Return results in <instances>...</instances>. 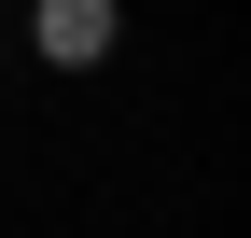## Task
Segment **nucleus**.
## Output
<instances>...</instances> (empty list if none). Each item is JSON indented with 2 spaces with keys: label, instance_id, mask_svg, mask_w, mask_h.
<instances>
[{
  "label": "nucleus",
  "instance_id": "nucleus-1",
  "mask_svg": "<svg viewBox=\"0 0 251 238\" xmlns=\"http://www.w3.org/2000/svg\"><path fill=\"white\" fill-rule=\"evenodd\" d=\"M28 28H42V56H56V70H98V56H112V0H42Z\"/></svg>",
  "mask_w": 251,
  "mask_h": 238
}]
</instances>
